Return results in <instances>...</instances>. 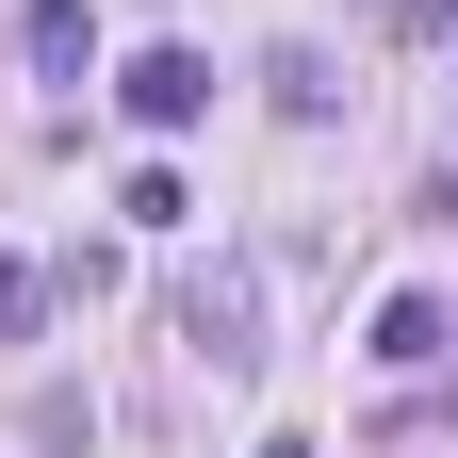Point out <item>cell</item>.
Returning a JSON list of instances; mask_svg holds the SVG:
<instances>
[{
	"label": "cell",
	"instance_id": "obj_1",
	"mask_svg": "<svg viewBox=\"0 0 458 458\" xmlns=\"http://www.w3.org/2000/svg\"><path fill=\"white\" fill-rule=\"evenodd\" d=\"M181 344H197L213 377H246V360H262V278H246V262H213V278H181Z\"/></svg>",
	"mask_w": 458,
	"mask_h": 458
},
{
	"label": "cell",
	"instance_id": "obj_2",
	"mask_svg": "<svg viewBox=\"0 0 458 458\" xmlns=\"http://www.w3.org/2000/svg\"><path fill=\"white\" fill-rule=\"evenodd\" d=\"M114 98H131V131H197V114H213V66H197V49H131Z\"/></svg>",
	"mask_w": 458,
	"mask_h": 458
},
{
	"label": "cell",
	"instance_id": "obj_3",
	"mask_svg": "<svg viewBox=\"0 0 458 458\" xmlns=\"http://www.w3.org/2000/svg\"><path fill=\"white\" fill-rule=\"evenodd\" d=\"M17 49H33L49 82H82L98 66V17H82V0H17Z\"/></svg>",
	"mask_w": 458,
	"mask_h": 458
},
{
	"label": "cell",
	"instance_id": "obj_4",
	"mask_svg": "<svg viewBox=\"0 0 458 458\" xmlns=\"http://www.w3.org/2000/svg\"><path fill=\"white\" fill-rule=\"evenodd\" d=\"M442 344H458V327H442V295H393V311H377V360H393V377H426Z\"/></svg>",
	"mask_w": 458,
	"mask_h": 458
},
{
	"label": "cell",
	"instance_id": "obj_5",
	"mask_svg": "<svg viewBox=\"0 0 458 458\" xmlns=\"http://www.w3.org/2000/svg\"><path fill=\"white\" fill-rule=\"evenodd\" d=\"M262 458H311V442H262Z\"/></svg>",
	"mask_w": 458,
	"mask_h": 458
}]
</instances>
